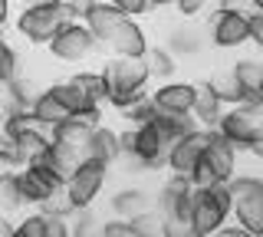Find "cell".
<instances>
[{
	"label": "cell",
	"instance_id": "6da1fadb",
	"mask_svg": "<svg viewBox=\"0 0 263 237\" xmlns=\"http://www.w3.org/2000/svg\"><path fill=\"white\" fill-rule=\"evenodd\" d=\"M63 23H69L63 10V0H33V4L20 7L13 27L30 46H49V40L63 30Z\"/></svg>",
	"mask_w": 263,
	"mask_h": 237
},
{
	"label": "cell",
	"instance_id": "7a4b0ae2",
	"mask_svg": "<svg viewBox=\"0 0 263 237\" xmlns=\"http://www.w3.org/2000/svg\"><path fill=\"white\" fill-rule=\"evenodd\" d=\"M230 204H234V217L250 237H263V178L237 171L227 181Z\"/></svg>",
	"mask_w": 263,
	"mask_h": 237
},
{
	"label": "cell",
	"instance_id": "3957f363",
	"mask_svg": "<svg viewBox=\"0 0 263 237\" xmlns=\"http://www.w3.org/2000/svg\"><path fill=\"white\" fill-rule=\"evenodd\" d=\"M234 214L227 185H211V188H194V204H191V221L197 237H214Z\"/></svg>",
	"mask_w": 263,
	"mask_h": 237
},
{
	"label": "cell",
	"instance_id": "277c9868",
	"mask_svg": "<svg viewBox=\"0 0 263 237\" xmlns=\"http://www.w3.org/2000/svg\"><path fill=\"white\" fill-rule=\"evenodd\" d=\"M208 43L217 50H240L250 43V10L240 4H217L208 23Z\"/></svg>",
	"mask_w": 263,
	"mask_h": 237
},
{
	"label": "cell",
	"instance_id": "5b68a950",
	"mask_svg": "<svg viewBox=\"0 0 263 237\" xmlns=\"http://www.w3.org/2000/svg\"><path fill=\"white\" fill-rule=\"evenodd\" d=\"M237 175V149L224 142L217 132H211V145L204 149V158L197 165L191 185L194 188H211V185H227Z\"/></svg>",
	"mask_w": 263,
	"mask_h": 237
},
{
	"label": "cell",
	"instance_id": "8992f818",
	"mask_svg": "<svg viewBox=\"0 0 263 237\" xmlns=\"http://www.w3.org/2000/svg\"><path fill=\"white\" fill-rule=\"evenodd\" d=\"M105 181H109V165H102V161L96 158H82L79 168L69 175V181H66V198L72 201V208L76 211H86L92 208L99 201V194L105 191Z\"/></svg>",
	"mask_w": 263,
	"mask_h": 237
},
{
	"label": "cell",
	"instance_id": "52a82bcc",
	"mask_svg": "<svg viewBox=\"0 0 263 237\" xmlns=\"http://www.w3.org/2000/svg\"><path fill=\"white\" fill-rule=\"evenodd\" d=\"M224 142H230L237 149V155L240 152H250L253 142L263 135V112H250V109H224V116H220L217 129H214Z\"/></svg>",
	"mask_w": 263,
	"mask_h": 237
},
{
	"label": "cell",
	"instance_id": "ba28073f",
	"mask_svg": "<svg viewBox=\"0 0 263 237\" xmlns=\"http://www.w3.org/2000/svg\"><path fill=\"white\" fill-rule=\"evenodd\" d=\"M46 50L53 53L60 63H82V60H89L92 53L102 50V43L86 30V23L76 20V23H63V30L49 40Z\"/></svg>",
	"mask_w": 263,
	"mask_h": 237
},
{
	"label": "cell",
	"instance_id": "9c48e42d",
	"mask_svg": "<svg viewBox=\"0 0 263 237\" xmlns=\"http://www.w3.org/2000/svg\"><path fill=\"white\" fill-rule=\"evenodd\" d=\"M102 79H105V89L112 93H148V83H152V72H148V63L145 60H109L102 63Z\"/></svg>",
	"mask_w": 263,
	"mask_h": 237
},
{
	"label": "cell",
	"instance_id": "30bf717a",
	"mask_svg": "<svg viewBox=\"0 0 263 237\" xmlns=\"http://www.w3.org/2000/svg\"><path fill=\"white\" fill-rule=\"evenodd\" d=\"M16 191H20V198H23V204L27 208H43V204L53 198L56 191H63V181L53 175L49 168H43V165H27V168H20L16 171Z\"/></svg>",
	"mask_w": 263,
	"mask_h": 237
},
{
	"label": "cell",
	"instance_id": "8fae6325",
	"mask_svg": "<svg viewBox=\"0 0 263 237\" xmlns=\"http://www.w3.org/2000/svg\"><path fill=\"white\" fill-rule=\"evenodd\" d=\"M102 46L115 56V60H145L148 50H152V46H148L145 27L138 20H128V17H122L115 23V30L102 40Z\"/></svg>",
	"mask_w": 263,
	"mask_h": 237
},
{
	"label": "cell",
	"instance_id": "7c38bea8",
	"mask_svg": "<svg viewBox=\"0 0 263 237\" xmlns=\"http://www.w3.org/2000/svg\"><path fill=\"white\" fill-rule=\"evenodd\" d=\"M191 204H194V185L187 178L168 175L155 194V211L168 221H191Z\"/></svg>",
	"mask_w": 263,
	"mask_h": 237
},
{
	"label": "cell",
	"instance_id": "4fadbf2b",
	"mask_svg": "<svg viewBox=\"0 0 263 237\" xmlns=\"http://www.w3.org/2000/svg\"><path fill=\"white\" fill-rule=\"evenodd\" d=\"M208 145H211V132H208V129H197V132H191V135L178 138V142L171 145V152H168V165H164V168H168L175 178H187V181H191Z\"/></svg>",
	"mask_w": 263,
	"mask_h": 237
},
{
	"label": "cell",
	"instance_id": "5bb4252c",
	"mask_svg": "<svg viewBox=\"0 0 263 237\" xmlns=\"http://www.w3.org/2000/svg\"><path fill=\"white\" fill-rule=\"evenodd\" d=\"M132 135H135V145H132L128 155H138V158L148 165V171L168 165V152H171V145H175V142L161 132L158 122H148V125L132 129Z\"/></svg>",
	"mask_w": 263,
	"mask_h": 237
},
{
	"label": "cell",
	"instance_id": "9a60e30c",
	"mask_svg": "<svg viewBox=\"0 0 263 237\" xmlns=\"http://www.w3.org/2000/svg\"><path fill=\"white\" fill-rule=\"evenodd\" d=\"M194 93H197V83L171 79V83H161L152 93V102H155V109H158L161 116H191Z\"/></svg>",
	"mask_w": 263,
	"mask_h": 237
},
{
	"label": "cell",
	"instance_id": "2e32d148",
	"mask_svg": "<svg viewBox=\"0 0 263 237\" xmlns=\"http://www.w3.org/2000/svg\"><path fill=\"white\" fill-rule=\"evenodd\" d=\"M204 46H208V33L194 23H178V27L168 30L164 37V50H168L175 60H191V56H201Z\"/></svg>",
	"mask_w": 263,
	"mask_h": 237
},
{
	"label": "cell",
	"instance_id": "e0dca14e",
	"mask_svg": "<svg viewBox=\"0 0 263 237\" xmlns=\"http://www.w3.org/2000/svg\"><path fill=\"white\" fill-rule=\"evenodd\" d=\"M122 20V10L115 0H86V10H82V23L92 33L99 43L115 30V23Z\"/></svg>",
	"mask_w": 263,
	"mask_h": 237
},
{
	"label": "cell",
	"instance_id": "ac0fdd59",
	"mask_svg": "<svg viewBox=\"0 0 263 237\" xmlns=\"http://www.w3.org/2000/svg\"><path fill=\"white\" fill-rule=\"evenodd\" d=\"M30 119L36 122V125L43 129V132H49V135H53L56 129H60L63 122H69L72 116L63 109V105H60V99H56V96L49 93V89H43V93H40L36 99H33V105H30Z\"/></svg>",
	"mask_w": 263,
	"mask_h": 237
},
{
	"label": "cell",
	"instance_id": "d6986e66",
	"mask_svg": "<svg viewBox=\"0 0 263 237\" xmlns=\"http://www.w3.org/2000/svg\"><path fill=\"white\" fill-rule=\"evenodd\" d=\"M89 158H96V161H102V165H115V161L122 158V145H119V129H112V125H99L92 129V135H89Z\"/></svg>",
	"mask_w": 263,
	"mask_h": 237
},
{
	"label": "cell",
	"instance_id": "ffe728a7",
	"mask_svg": "<svg viewBox=\"0 0 263 237\" xmlns=\"http://www.w3.org/2000/svg\"><path fill=\"white\" fill-rule=\"evenodd\" d=\"M109 208H112V214H115V217L132 221V217L142 214V211L155 208V204H152V198H148L145 188H119V191H115L112 198H109Z\"/></svg>",
	"mask_w": 263,
	"mask_h": 237
},
{
	"label": "cell",
	"instance_id": "44dd1931",
	"mask_svg": "<svg viewBox=\"0 0 263 237\" xmlns=\"http://www.w3.org/2000/svg\"><path fill=\"white\" fill-rule=\"evenodd\" d=\"M191 116L201 129H208V132H214L217 129L220 116H224V105H220V99L211 93L204 83H197V93H194V105H191Z\"/></svg>",
	"mask_w": 263,
	"mask_h": 237
},
{
	"label": "cell",
	"instance_id": "7402d4cb",
	"mask_svg": "<svg viewBox=\"0 0 263 237\" xmlns=\"http://www.w3.org/2000/svg\"><path fill=\"white\" fill-rule=\"evenodd\" d=\"M204 86H208L211 93L217 96L224 109H237V105H240V96H243V89H240V83L234 79V72H230V66H227V69H217V72H211V76L204 79Z\"/></svg>",
	"mask_w": 263,
	"mask_h": 237
},
{
	"label": "cell",
	"instance_id": "603a6c76",
	"mask_svg": "<svg viewBox=\"0 0 263 237\" xmlns=\"http://www.w3.org/2000/svg\"><path fill=\"white\" fill-rule=\"evenodd\" d=\"M89 135H92V129H86L79 119H69L53 132V142L69 149V152H76L79 158H89Z\"/></svg>",
	"mask_w": 263,
	"mask_h": 237
},
{
	"label": "cell",
	"instance_id": "cb8c5ba5",
	"mask_svg": "<svg viewBox=\"0 0 263 237\" xmlns=\"http://www.w3.org/2000/svg\"><path fill=\"white\" fill-rule=\"evenodd\" d=\"M69 83L96 105H105V99H109V89H105V79H102L99 69H79V72L69 76Z\"/></svg>",
	"mask_w": 263,
	"mask_h": 237
},
{
	"label": "cell",
	"instance_id": "d4e9b609",
	"mask_svg": "<svg viewBox=\"0 0 263 237\" xmlns=\"http://www.w3.org/2000/svg\"><path fill=\"white\" fill-rule=\"evenodd\" d=\"M46 89L56 96V99H60V105L69 112V116H79V112H89V109H102V105L89 102L86 96H82L79 89L69 83V79H60V83H53V86H46Z\"/></svg>",
	"mask_w": 263,
	"mask_h": 237
},
{
	"label": "cell",
	"instance_id": "484cf974",
	"mask_svg": "<svg viewBox=\"0 0 263 237\" xmlns=\"http://www.w3.org/2000/svg\"><path fill=\"white\" fill-rule=\"evenodd\" d=\"M230 72L240 83V89H260L263 83V60L257 56H240L237 63H230Z\"/></svg>",
	"mask_w": 263,
	"mask_h": 237
},
{
	"label": "cell",
	"instance_id": "4316f807",
	"mask_svg": "<svg viewBox=\"0 0 263 237\" xmlns=\"http://www.w3.org/2000/svg\"><path fill=\"white\" fill-rule=\"evenodd\" d=\"M145 63H148L152 79H161V83H171V79H175V72H178V60L164 50V46H152L148 56H145Z\"/></svg>",
	"mask_w": 263,
	"mask_h": 237
},
{
	"label": "cell",
	"instance_id": "83f0119b",
	"mask_svg": "<svg viewBox=\"0 0 263 237\" xmlns=\"http://www.w3.org/2000/svg\"><path fill=\"white\" fill-rule=\"evenodd\" d=\"M155 122L161 125V132L171 138V142H178V138H184V135H191V132H197V122H194V116H155Z\"/></svg>",
	"mask_w": 263,
	"mask_h": 237
},
{
	"label": "cell",
	"instance_id": "f1b7e54d",
	"mask_svg": "<svg viewBox=\"0 0 263 237\" xmlns=\"http://www.w3.org/2000/svg\"><path fill=\"white\" fill-rule=\"evenodd\" d=\"M102 234V217L96 214V208L76 211L69 221V237H99Z\"/></svg>",
	"mask_w": 263,
	"mask_h": 237
},
{
	"label": "cell",
	"instance_id": "f546056e",
	"mask_svg": "<svg viewBox=\"0 0 263 237\" xmlns=\"http://www.w3.org/2000/svg\"><path fill=\"white\" fill-rule=\"evenodd\" d=\"M128 224H132V234H135V237H161L164 217H161L155 208H148V211H142L138 217H132Z\"/></svg>",
	"mask_w": 263,
	"mask_h": 237
},
{
	"label": "cell",
	"instance_id": "4dcf8cb0",
	"mask_svg": "<svg viewBox=\"0 0 263 237\" xmlns=\"http://www.w3.org/2000/svg\"><path fill=\"white\" fill-rule=\"evenodd\" d=\"M20 53L13 50L10 43H0V86H10L13 79H20Z\"/></svg>",
	"mask_w": 263,
	"mask_h": 237
},
{
	"label": "cell",
	"instance_id": "1f68e13d",
	"mask_svg": "<svg viewBox=\"0 0 263 237\" xmlns=\"http://www.w3.org/2000/svg\"><path fill=\"white\" fill-rule=\"evenodd\" d=\"M155 116H158V109H155V102H152V93H148L145 99H138L135 105H128V109L122 112V119L128 122V129L148 125V122H155Z\"/></svg>",
	"mask_w": 263,
	"mask_h": 237
},
{
	"label": "cell",
	"instance_id": "d6a6232c",
	"mask_svg": "<svg viewBox=\"0 0 263 237\" xmlns=\"http://www.w3.org/2000/svg\"><path fill=\"white\" fill-rule=\"evenodd\" d=\"M40 214L46 217H63V221H72V214H76V208H72V201L66 198V191H56L53 198H49L43 208H40Z\"/></svg>",
	"mask_w": 263,
	"mask_h": 237
},
{
	"label": "cell",
	"instance_id": "836d02e7",
	"mask_svg": "<svg viewBox=\"0 0 263 237\" xmlns=\"http://www.w3.org/2000/svg\"><path fill=\"white\" fill-rule=\"evenodd\" d=\"M16 178V175H13ZM4 181L0 185V214H16V211H23L27 204H23V198H20V191H16V181Z\"/></svg>",
	"mask_w": 263,
	"mask_h": 237
},
{
	"label": "cell",
	"instance_id": "e575fe53",
	"mask_svg": "<svg viewBox=\"0 0 263 237\" xmlns=\"http://www.w3.org/2000/svg\"><path fill=\"white\" fill-rule=\"evenodd\" d=\"M20 168H23V161L16 158V152H13L7 142H0V185L10 181V178H13Z\"/></svg>",
	"mask_w": 263,
	"mask_h": 237
},
{
	"label": "cell",
	"instance_id": "d590c367",
	"mask_svg": "<svg viewBox=\"0 0 263 237\" xmlns=\"http://www.w3.org/2000/svg\"><path fill=\"white\" fill-rule=\"evenodd\" d=\"M119 4V10H122V17H128V20H138V17H145L148 10H155V0H115Z\"/></svg>",
	"mask_w": 263,
	"mask_h": 237
},
{
	"label": "cell",
	"instance_id": "8d00e7d4",
	"mask_svg": "<svg viewBox=\"0 0 263 237\" xmlns=\"http://www.w3.org/2000/svg\"><path fill=\"white\" fill-rule=\"evenodd\" d=\"M13 227L23 237H43V214H40V211H30V214H23Z\"/></svg>",
	"mask_w": 263,
	"mask_h": 237
},
{
	"label": "cell",
	"instance_id": "74e56055",
	"mask_svg": "<svg viewBox=\"0 0 263 237\" xmlns=\"http://www.w3.org/2000/svg\"><path fill=\"white\" fill-rule=\"evenodd\" d=\"M99 237H135V234H132V224H128V221L109 217V221H102V234H99Z\"/></svg>",
	"mask_w": 263,
	"mask_h": 237
},
{
	"label": "cell",
	"instance_id": "f35d334b",
	"mask_svg": "<svg viewBox=\"0 0 263 237\" xmlns=\"http://www.w3.org/2000/svg\"><path fill=\"white\" fill-rule=\"evenodd\" d=\"M201 10H208V4H204V0H175V13H178L184 23L194 20Z\"/></svg>",
	"mask_w": 263,
	"mask_h": 237
},
{
	"label": "cell",
	"instance_id": "ab89813d",
	"mask_svg": "<svg viewBox=\"0 0 263 237\" xmlns=\"http://www.w3.org/2000/svg\"><path fill=\"white\" fill-rule=\"evenodd\" d=\"M161 237H197V234H194V227L187 224V221H168V217H164Z\"/></svg>",
	"mask_w": 263,
	"mask_h": 237
},
{
	"label": "cell",
	"instance_id": "60d3db41",
	"mask_svg": "<svg viewBox=\"0 0 263 237\" xmlns=\"http://www.w3.org/2000/svg\"><path fill=\"white\" fill-rule=\"evenodd\" d=\"M43 237H69V221L43 214Z\"/></svg>",
	"mask_w": 263,
	"mask_h": 237
},
{
	"label": "cell",
	"instance_id": "b9f144b4",
	"mask_svg": "<svg viewBox=\"0 0 263 237\" xmlns=\"http://www.w3.org/2000/svg\"><path fill=\"white\" fill-rule=\"evenodd\" d=\"M119 165L125 168L128 175H145V171H148V165H145L142 158H138V155H122V158H119Z\"/></svg>",
	"mask_w": 263,
	"mask_h": 237
},
{
	"label": "cell",
	"instance_id": "7bdbcfd3",
	"mask_svg": "<svg viewBox=\"0 0 263 237\" xmlns=\"http://www.w3.org/2000/svg\"><path fill=\"white\" fill-rule=\"evenodd\" d=\"M250 43L257 46V50H263V17L253 13V10H250Z\"/></svg>",
	"mask_w": 263,
	"mask_h": 237
},
{
	"label": "cell",
	"instance_id": "ee69618b",
	"mask_svg": "<svg viewBox=\"0 0 263 237\" xmlns=\"http://www.w3.org/2000/svg\"><path fill=\"white\" fill-rule=\"evenodd\" d=\"M214 237H250V234H247L240 224H224V227H220V231L214 234Z\"/></svg>",
	"mask_w": 263,
	"mask_h": 237
},
{
	"label": "cell",
	"instance_id": "f6af8a7d",
	"mask_svg": "<svg viewBox=\"0 0 263 237\" xmlns=\"http://www.w3.org/2000/svg\"><path fill=\"white\" fill-rule=\"evenodd\" d=\"M10 234H13L10 217H7V214H0V237H10Z\"/></svg>",
	"mask_w": 263,
	"mask_h": 237
},
{
	"label": "cell",
	"instance_id": "bcb514c9",
	"mask_svg": "<svg viewBox=\"0 0 263 237\" xmlns=\"http://www.w3.org/2000/svg\"><path fill=\"white\" fill-rule=\"evenodd\" d=\"M7 17H10V4H7V0H0V23H7Z\"/></svg>",
	"mask_w": 263,
	"mask_h": 237
},
{
	"label": "cell",
	"instance_id": "7dc6e473",
	"mask_svg": "<svg viewBox=\"0 0 263 237\" xmlns=\"http://www.w3.org/2000/svg\"><path fill=\"white\" fill-rule=\"evenodd\" d=\"M250 10H253V13H260V17H263V0H253V7H250Z\"/></svg>",
	"mask_w": 263,
	"mask_h": 237
},
{
	"label": "cell",
	"instance_id": "c3c4849f",
	"mask_svg": "<svg viewBox=\"0 0 263 237\" xmlns=\"http://www.w3.org/2000/svg\"><path fill=\"white\" fill-rule=\"evenodd\" d=\"M0 43H7V23H0Z\"/></svg>",
	"mask_w": 263,
	"mask_h": 237
},
{
	"label": "cell",
	"instance_id": "681fc988",
	"mask_svg": "<svg viewBox=\"0 0 263 237\" xmlns=\"http://www.w3.org/2000/svg\"><path fill=\"white\" fill-rule=\"evenodd\" d=\"M4 119H7V116H4V109H0V135H4Z\"/></svg>",
	"mask_w": 263,
	"mask_h": 237
},
{
	"label": "cell",
	"instance_id": "f907efd6",
	"mask_svg": "<svg viewBox=\"0 0 263 237\" xmlns=\"http://www.w3.org/2000/svg\"><path fill=\"white\" fill-rule=\"evenodd\" d=\"M10 237H23V234H20V231H16V227H13V234H10Z\"/></svg>",
	"mask_w": 263,
	"mask_h": 237
},
{
	"label": "cell",
	"instance_id": "816d5d0a",
	"mask_svg": "<svg viewBox=\"0 0 263 237\" xmlns=\"http://www.w3.org/2000/svg\"><path fill=\"white\" fill-rule=\"evenodd\" d=\"M260 93H263V83H260Z\"/></svg>",
	"mask_w": 263,
	"mask_h": 237
}]
</instances>
